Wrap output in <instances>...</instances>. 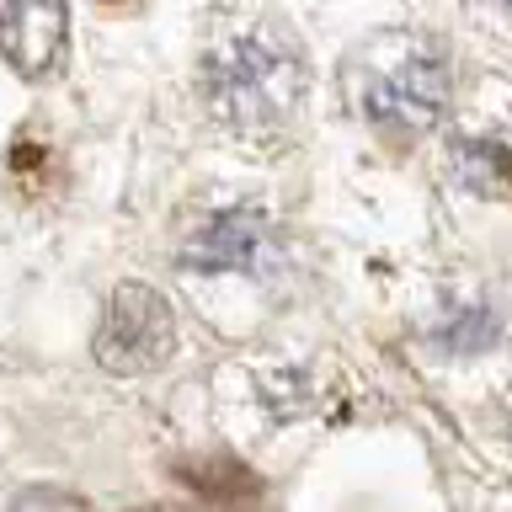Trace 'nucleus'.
<instances>
[{
  "label": "nucleus",
  "mask_w": 512,
  "mask_h": 512,
  "mask_svg": "<svg viewBox=\"0 0 512 512\" xmlns=\"http://www.w3.org/2000/svg\"><path fill=\"white\" fill-rule=\"evenodd\" d=\"M144 512H171V507H144Z\"/></svg>",
  "instance_id": "10"
},
{
  "label": "nucleus",
  "mask_w": 512,
  "mask_h": 512,
  "mask_svg": "<svg viewBox=\"0 0 512 512\" xmlns=\"http://www.w3.org/2000/svg\"><path fill=\"white\" fill-rule=\"evenodd\" d=\"M278 256V224L267 208H219L198 219L182 240V267L192 272H267Z\"/></svg>",
  "instance_id": "4"
},
{
  "label": "nucleus",
  "mask_w": 512,
  "mask_h": 512,
  "mask_svg": "<svg viewBox=\"0 0 512 512\" xmlns=\"http://www.w3.org/2000/svg\"><path fill=\"white\" fill-rule=\"evenodd\" d=\"M70 43V0H0V59L22 80L59 70Z\"/></svg>",
  "instance_id": "5"
},
{
  "label": "nucleus",
  "mask_w": 512,
  "mask_h": 512,
  "mask_svg": "<svg viewBox=\"0 0 512 512\" xmlns=\"http://www.w3.org/2000/svg\"><path fill=\"white\" fill-rule=\"evenodd\" d=\"M496 336H502V320L486 304H464L438 326V347L443 352H486Z\"/></svg>",
  "instance_id": "8"
},
{
  "label": "nucleus",
  "mask_w": 512,
  "mask_h": 512,
  "mask_svg": "<svg viewBox=\"0 0 512 512\" xmlns=\"http://www.w3.org/2000/svg\"><path fill=\"white\" fill-rule=\"evenodd\" d=\"M454 75L432 38H390L374 48L358 80V107L363 118L390 139H416L443 123Z\"/></svg>",
  "instance_id": "2"
},
{
  "label": "nucleus",
  "mask_w": 512,
  "mask_h": 512,
  "mask_svg": "<svg viewBox=\"0 0 512 512\" xmlns=\"http://www.w3.org/2000/svg\"><path fill=\"white\" fill-rule=\"evenodd\" d=\"M187 480L198 486L203 502H214L219 512H246L256 496H262V486H256V480L240 470V464H224V459H219V464H192Z\"/></svg>",
  "instance_id": "7"
},
{
  "label": "nucleus",
  "mask_w": 512,
  "mask_h": 512,
  "mask_svg": "<svg viewBox=\"0 0 512 512\" xmlns=\"http://www.w3.org/2000/svg\"><path fill=\"white\" fill-rule=\"evenodd\" d=\"M203 107L224 134L246 144H278L299 128L310 96V64L299 43L278 27H251L224 38L203 59Z\"/></svg>",
  "instance_id": "1"
},
{
  "label": "nucleus",
  "mask_w": 512,
  "mask_h": 512,
  "mask_svg": "<svg viewBox=\"0 0 512 512\" xmlns=\"http://www.w3.org/2000/svg\"><path fill=\"white\" fill-rule=\"evenodd\" d=\"M502 6H512V0H502Z\"/></svg>",
  "instance_id": "11"
},
{
  "label": "nucleus",
  "mask_w": 512,
  "mask_h": 512,
  "mask_svg": "<svg viewBox=\"0 0 512 512\" xmlns=\"http://www.w3.org/2000/svg\"><path fill=\"white\" fill-rule=\"evenodd\" d=\"M6 512H91V507L80 502L75 491H64V486H27V491L11 496Z\"/></svg>",
  "instance_id": "9"
},
{
  "label": "nucleus",
  "mask_w": 512,
  "mask_h": 512,
  "mask_svg": "<svg viewBox=\"0 0 512 512\" xmlns=\"http://www.w3.org/2000/svg\"><path fill=\"white\" fill-rule=\"evenodd\" d=\"M448 166L470 192L480 198H507L512 192V144L486 139V134H459L448 144Z\"/></svg>",
  "instance_id": "6"
},
{
  "label": "nucleus",
  "mask_w": 512,
  "mask_h": 512,
  "mask_svg": "<svg viewBox=\"0 0 512 512\" xmlns=\"http://www.w3.org/2000/svg\"><path fill=\"white\" fill-rule=\"evenodd\" d=\"M96 363L107 374H155L176 352V315L171 299L150 283H118L96 326Z\"/></svg>",
  "instance_id": "3"
}]
</instances>
